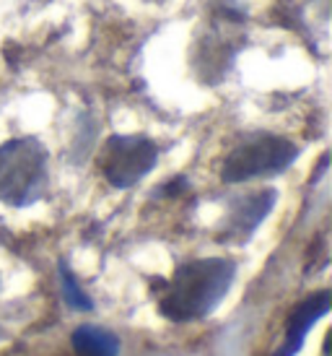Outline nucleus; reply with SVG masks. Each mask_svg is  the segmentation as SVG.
<instances>
[{"label": "nucleus", "mask_w": 332, "mask_h": 356, "mask_svg": "<svg viewBox=\"0 0 332 356\" xmlns=\"http://www.w3.org/2000/svg\"><path fill=\"white\" fill-rule=\"evenodd\" d=\"M47 161L44 143L31 136L10 138L0 146V203L26 208L47 190Z\"/></svg>", "instance_id": "obj_2"}, {"label": "nucleus", "mask_w": 332, "mask_h": 356, "mask_svg": "<svg viewBox=\"0 0 332 356\" xmlns=\"http://www.w3.org/2000/svg\"><path fill=\"white\" fill-rule=\"evenodd\" d=\"M236 276V266L226 257H200L190 260L174 270L166 281V291L158 309L161 315L174 323H192L203 320L231 291Z\"/></svg>", "instance_id": "obj_1"}, {"label": "nucleus", "mask_w": 332, "mask_h": 356, "mask_svg": "<svg viewBox=\"0 0 332 356\" xmlns=\"http://www.w3.org/2000/svg\"><path fill=\"white\" fill-rule=\"evenodd\" d=\"M73 351L78 356H117L119 354V338L99 325H81L70 336Z\"/></svg>", "instance_id": "obj_7"}, {"label": "nucleus", "mask_w": 332, "mask_h": 356, "mask_svg": "<svg viewBox=\"0 0 332 356\" xmlns=\"http://www.w3.org/2000/svg\"><path fill=\"white\" fill-rule=\"evenodd\" d=\"M327 312H330V291H317V294L304 299L301 305L288 315L283 346L278 348V354L275 356H296L299 354L304 346V341H306V333H309Z\"/></svg>", "instance_id": "obj_5"}, {"label": "nucleus", "mask_w": 332, "mask_h": 356, "mask_svg": "<svg viewBox=\"0 0 332 356\" xmlns=\"http://www.w3.org/2000/svg\"><path fill=\"white\" fill-rule=\"evenodd\" d=\"M158 161V146L146 136H109L99 154V167L112 188H133Z\"/></svg>", "instance_id": "obj_4"}, {"label": "nucleus", "mask_w": 332, "mask_h": 356, "mask_svg": "<svg viewBox=\"0 0 332 356\" xmlns=\"http://www.w3.org/2000/svg\"><path fill=\"white\" fill-rule=\"evenodd\" d=\"M60 284H63V299L68 302V307L81 309V312H91L94 302L86 291L78 286V278L73 276V270L68 268V263H60Z\"/></svg>", "instance_id": "obj_8"}, {"label": "nucleus", "mask_w": 332, "mask_h": 356, "mask_svg": "<svg viewBox=\"0 0 332 356\" xmlns=\"http://www.w3.org/2000/svg\"><path fill=\"white\" fill-rule=\"evenodd\" d=\"M299 156L296 143H291L283 136L273 133H254L236 146L226 156L221 167L224 182H247L257 177H273L291 167Z\"/></svg>", "instance_id": "obj_3"}, {"label": "nucleus", "mask_w": 332, "mask_h": 356, "mask_svg": "<svg viewBox=\"0 0 332 356\" xmlns=\"http://www.w3.org/2000/svg\"><path fill=\"white\" fill-rule=\"evenodd\" d=\"M275 198H278V193L270 188L257 190L252 195H242V198L234 203V211H231V216H229L226 237L236 239V242H247V237H249L254 229L263 224V218L273 211Z\"/></svg>", "instance_id": "obj_6"}]
</instances>
